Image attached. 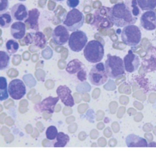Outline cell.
<instances>
[{"instance_id": "9a60e30c", "label": "cell", "mask_w": 156, "mask_h": 154, "mask_svg": "<svg viewBox=\"0 0 156 154\" xmlns=\"http://www.w3.org/2000/svg\"><path fill=\"white\" fill-rule=\"evenodd\" d=\"M56 94L66 106H68V107L74 106V98L72 95V91L68 87L66 86V85L59 86L56 89Z\"/></svg>"}, {"instance_id": "ac0fdd59", "label": "cell", "mask_w": 156, "mask_h": 154, "mask_svg": "<svg viewBox=\"0 0 156 154\" xmlns=\"http://www.w3.org/2000/svg\"><path fill=\"white\" fill-rule=\"evenodd\" d=\"M10 13L14 20L17 21H24L27 18L28 10L25 5L17 3L11 8Z\"/></svg>"}, {"instance_id": "5bb4252c", "label": "cell", "mask_w": 156, "mask_h": 154, "mask_svg": "<svg viewBox=\"0 0 156 154\" xmlns=\"http://www.w3.org/2000/svg\"><path fill=\"white\" fill-rule=\"evenodd\" d=\"M124 69L126 72L133 73L136 71L140 65V57L136 54L133 53L132 50L128 52V54L123 58Z\"/></svg>"}, {"instance_id": "d4e9b609", "label": "cell", "mask_w": 156, "mask_h": 154, "mask_svg": "<svg viewBox=\"0 0 156 154\" xmlns=\"http://www.w3.org/2000/svg\"><path fill=\"white\" fill-rule=\"evenodd\" d=\"M56 141L53 144L54 147H64L67 145L69 142V136L68 135H66L63 132H58V135L56 138Z\"/></svg>"}, {"instance_id": "4316f807", "label": "cell", "mask_w": 156, "mask_h": 154, "mask_svg": "<svg viewBox=\"0 0 156 154\" xmlns=\"http://www.w3.org/2000/svg\"><path fill=\"white\" fill-rule=\"evenodd\" d=\"M10 63V55L5 51L0 50V71L6 69Z\"/></svg>"}, {"instance_id": "7c38bea8", "label": "cell", "mask_w": 156, "mask_h": 154, "mask_svg": "<svg viewBox=\"0 0 156 154\" xmlns=\"http://www.w3.org/2000/svg\"><path fill=\"white\" fill-rule=\"evenodd\" d=\"M59 97H49L47 98L44 99L43 101L38 104L35 105L34 109L36 112L41 113V112H47L49 114H53L54 112L55 106H56V103L59 101Z\"/></svg>"}, {"instance_id": "44dd1931", "label": "cell", "mask_w": 156, "mask_h": 154, "mask_svg": "<svg viewBox=\"0 0 156 154\" xmlns=\"http://www.w3.org/2000/svg\"><path fill=\"white\" fill-rule=\"evenodd\" d=\"M11 34L15 39H21L26 34V24L21 21H16L11 25Z\"/></svg>"}, {"instance_id": "9c48e42d", "label": "cell", "mask_w": 156, "mask_h": 154, "mask_svg": "<svg viewBox=\"0 0 156 154\" xmlns=\"http://www.w3.org/2000/svg\"><path fill=\"white\" fill-rule=\"evenodd\" d=\"M66 71L72 75H75L77 80L84 82L87 80V68L85 65L79 59H73L66 65Z\"/></svg>"}, {"instance_id": "484cf974", "label": "cell", "mask_w": 156, "mask_h": 154, "mask_svg": "<svg viewBox=\"0 0 156 154\" xmlns=\"http://www.w3.org/2000/svg\"><path fill=\"white\" fill-rule=\"evenodd\" d=\"M12 18L11 13L9 12H3L0 14V27L2 28H8L11 26L12 23Z\"/></svg>"}, {"instance_id": "ba28073f", "label": "cell", "mask_w": 156, "mask_h": 154, "mask_svg": "<svg viewBox=\"0 0 156 154\" xmlns=\"http://www.w3.org/2000/svg\"><path fill=\"white\" fill-rule=\"evenodd\" d=\"M88 43L87 34L82 30H76L72 32L69 38V46L70 50L73 52L79 53L83 50L85 45Z\"/></svg>"}, {"instance_id": "277c9868", "label": "cell", "mask_w": 156, "mask_h": 154, "mask_svg": "<svg viewBox=\"0 0 156 154\" xmlns=\"http://www.w3.org/2000/svg\"><path fill=\"white\" fill-rule=\"evenodd\" d=\"M85 23V17L79 9H73L67 12L62 20V24L69 31H76L80 29Z\"/></svg>"}, {"instance_id": "5b68a950", "label": "cell", "mask_w": 156, "mask_h": 154, "mask_svg": "<svg viewBox=\"0 0 156 154\" xmlns=\"http://www.w3.org/2000/svg\"><path fill=\"white\" fill-rule=\"evenodd\" d=\"M110 8L103 6L97 9L93 15V21L91 23V26L97 30L109 29L114 26L109 17Z\"/></svg>"}, {"instance_id": "4dcf8cb0", "label": "cell", "mask_w": 156, "mask_h": 154, "mask_svg": "<svg viewBox=\"0 0 156 154\" xmlns=\"http://www.w3.org/2000/svg\"><path fill=\"white\" fill-rule=\"evenodd\" d=\"M80 0H67V5L71 9H76L79 5Z\"/></svg>"}, {"instance_id": "f1b7e54d", "label": "cell", "mask_w": 156, "mask_h": 154, "mask_svg": "<svg viewBox=\"0 0 156 154\" xmlns=\"http://www.w3.org/2000/svg\"><path fill=\"white\" fill-rule=\"evenodd\" d=\"M58 135V130L55 126L51 125L47 128L46 131V137L49 141H54L56 140V136Z\"/></svg>"}, {"instance_id": "6da1fadb", "label": "cell", "mask_w": 156, "mask_h": 154, "mask_svg": "<svg viewBox=\"0 0 156 154\" xmlns=\"http://www.w3.org/2000/svg\"><path fill=\"white\" fill-rule=\"evenodd\" d=\"M109 17L113 24L118 27L134 24L137 21V18L133 15L124 2H118L110 8Z\"/></svg>"}, {"instance_id": "3957f363", "label": "cell", "mask_w": 156, "mask_h": 154, "mask_svg": "<svg viewBox=\"0 0 156 154\" xmlns=\"http://www.w3.org/2000/svg\"><path fill=\"white\" fill-rule=\"evenodd\" d=\"M107 74L113 79L117 78L125 74L123 60L117 56L108 54L105 63Z\"/></svg>"}, {"instance_id": "8992f818", "label": "cell", "mask_w": 156, "mask_h": 154, "mask_svg": "<svg viewBox=\"0 0 156 154\" xmlns=\"http://www.w3.org/2000/svg\"><path fill=\"white\" fill-rule=\"evenodd\" d=\"M121 39L129 46H136L142 39V33L140 27L134 24H129L123 27L121 31Z\"/></svg>"}, {"instance_id": "52a82bcc", "label": "cell", "mask_w": 156, "mask_h": 154, "mask_svg": "<svg viewBox=\"0 0 156 154\" xmlns=\"http://www.w3.org/2000/svg\"><path fill=\"white\" fill-rule=\"evenodd\" d=\"M108 76L107 74L106 69H105V64L102 62L96 63L91 68L88 74V80L91 84L94 86H101L107 82Z\"/></svg>"}, {"instance_id": "f546056e", "label": "cell", "mask_w": 156, "mask_h": 154, "mask_svg": "<svg viewBox=\"0 0 156 154\" xmlns=\"http://www.w3.org/2000/svg\"><path fill=\"white\" fill-rule=\"evenodd\" d=\"M9 6V0H0V14L5 12Z\"/></svg>"}, {"instance_id": "83f0119b", "label": "cell", "mask_w": 156, "mask_h": 154, "mask_svg": "<svg viewBox=\"0 0 156 154\" xmlns=\"http://www.w3.org/2000/svg\"><path fill=\"white\" fill-rule=\"evenodd\" d=\"M6 50L9 55H13L17 53L19 49V43L15 39H9L5 44Z\"/></svg>"}, {"instance_id": "cb8c5ba5", "label": "cell", "mask_w": 156, "mask_h": 154, "mask_svg": "<svg viewBox=\"0 0 156 154\" xmlns=\"http://www.w3.org/2000/svg\"><path fill=\"white\" fill-rule=\"evenodd\" d=\"M124 4L126 5L128 9L130 11L133 15L136 18H138V16L141 13V10H140L138 4H137L136 0H125Z\"/></svg>"}, {"instance_id": "e0dca14e", "label": "cell", "mask_w": 156, "mask_h": 154, "mask_svg": "<svg viewBox=\"0 0 156 154\" xmlns=\"http://www.w3.org/2000/svg\"><path fill=\"white\" fill-rule=\"evenodd\" d=\"M142 65L147 71H153L156 70V47L152 46L149 49L143 59Z\"/></svg>"}, {"instance_id": "4fadbf2b", "label": "cell", "mask_w": 156, "mask_h": 154, "mask_svg": "<svg viewBox=\"0 0 156 154\" xmlns=\"http://www.w3.org/2000/svg\"><path fill=\"white\" fill-rule=\"evenodd\" d=\"M69 32L64 25H58L53 31L52 37L55 44L58 46H63L68 43L69 38Z\"/></svg>"}, {"instance_id": "30bf717a", "label": "cell", "mask_w": 156, "mask_h": 154, "mask_svg": "<svg viewBox=\"0 0 156 154\" xmlns=\"http://www.w3.org/2000/svg\"><path fill=\"white\" fill-rule=\"evenodd\" d=\"M8 91L9 94L15 100H19L25 96L26 86L23 80L20 79H14L11 80L9 84L8 85Z\"/></svg>"}, {"instance_id": "1f68e13d", "label": "cell", "mask_w": 156, "mask_h": 154, "mask_svg": "<svg viewBox=\"0 0 156 154\" xmlns=\"http://www.w3.org/2000/svg\"><path fill=\"white\" fill-rule=\"evenodd\" d=\"M54 2H63L65 1V0H53Z\"/></svg>"}, {"instance_id": "7a4b0ae2", "label": "cell", "mask_w": 156, "mask_h": 154, "mask_svg": "<svg viewBox=\"0 0 156 154\" xmlns=\"http://www.w3.org/2000/svg\"><path fill=\"white\" fill-rule=\"evenodd\" d=\"M83 50L84 56L90 63H98L103 59L105 56V49L103 44L95 39L87 43Z\"/></svg>"}, {"instance_id": "603a6c76", "label": "cell", "mask_w": 156, "mask_h": 154, "mask_svg": "<svg viewBox=\"0 0 156 154\" xmlns=\"http://www.w3.org/2000/svg\"><path fill=\"white\" fill-rule=\"evenodd\" d=\"M142 11H150L156 9V0H136Z\"/></svg>"}, {"instance_id": "7402d4cb", "label": "cell", "mask_w": 156, "mask_h": 154, "mask_svg": "<svg viewBox=\"0 0 156 154\" xmlns=\"http://www.w3.org/2000/svg\"><path fill=\"white\" fill-rule=\"evenodd\" d=\"M9 97L7 79L5 77H0V101L8 100Z\"/></svg>"}, {"instance_id": "ffe728a7", "label": "cell", "mask_w": 156, "mask_h": 154, "mask_svg": "<svg viewBox=\"0 0 156 154\" xmlns=\"http://www.w3.org/2000/svg\"><path fill=\"white\" fill-rule=\"evenodd\" d=\"M126 144L128 147H146L148 142L145 138L134 134L129 135L126 138Z\"/></svg>"}, {"instance_id": "2e32d148", "label": "cell", "mask_w": 156, "mask_h": 154, "mask_svg": "<svg viewBox=\"0 0 156 154\" xmlns=\"http://www.w3.org/2000/svg\"><path fill=\"white\" fill-rule=\"evenodd\" d=\"M140 24L146 30H154L156 28V13L153 10L146 11L140 18Z\"/></svg>"}, {"instance_id": "d6986e66", "label": "cell", "mask_w": 156, "mask_h": 154, "mask_svg": "<svg viewBox=\"0 0 156 154\" xmlns=\"http://www.w3.org/2000/svg\"><path fill=\"white\" fill-rule=\"evenodd\" d=\"M41 13L37 9H33L28 11L27 17L24 20V24L27 25V28L31 29L34 31H38L39 30V17Z\"/></svg>"}, {"instance_id": "8fae6325", "label": "cell", "mask_w": 156, "mask_h": 154, "mask_svg": "<svg viewBox=\"0 0 156 154\" xmlns=\"http://www.w3.org/2000/svg\"><path fill=\"white\" fill-rule=\"evenodd\" d=\"M24 45H31L33 44L39 49H44L47 45V39L43 32L34 31L25 34L23 38Z\"/></svg>"}]
</instances>
